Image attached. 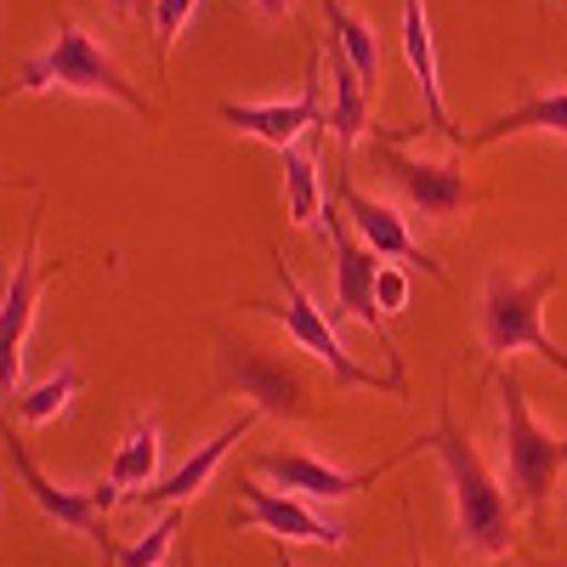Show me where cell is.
<instances>
[{
    "instance_id": "obj_1",
    "label": "cell",
    "mask_w": 567,
    "mask_h": 567,
    "mask_svg": "<svg viewBox=\"0 0 567 567\" xmlns=\"http://www.w3.org/2000/svg\"><path fill=\"white\" fill-rule=\"evenodd\" d=\"M420 454H437L449 471V499H454V550L460 556H511L516 539V499L494 483V471L483 465V454L471 449V437L454 425V409H437V425L425 437H414Z\"/></svg>"
},
{
    "instance_id": "obj_2",
    "label": "cell",
    "mask_w": 567,
    "mask_h": 567,
    "mask_svg": "<svg viewBox=\"0 0 567 567\" xmlns=\"http://www.w3.org/2000/svg\"><path fill=\"white\" fill-rule=\"evenodd\" d=\"M29 91L109 97V103H120V109H131V114H142V120H154V103L125 80V69L114 63L109 45H103L97 34H85L74 18H63L58 34H52V45H45V52H34V58L18 69V80L7 85V97H29Z\"/></svg>"
},
{
    "instance_id": "obj_3",
    "label": "cell",
    "mask_w": 567,
    "mask_h": 567,
    "mask_svg": "<svg viewBox=\"0 0 567 567\" xmlns=\"http://www.w3.org/2000/svg\"><path fill=\"white\" fill-rule=\"evenodd\" d=\"M556 290V267H539L528 278H516L511 267H488L483 272V296H477V341L483 358H516L534 352L539 363L567 374V352L545 336V296Z\"/></svg>"
},
{
    "instance_id": "obj_4",
    "label": "cell",
    "mask_w": 567,
    "mask_h": 567,
    "mask_svg": "<svg viewBox=\"0 0 567 567\" xmlns=\"http://www.w3.org/2000/svg\"><path fill=\"white\" fill-rule=\"evenodd\" d=\"M499 425H505V449H499V471H505V494L516 499V511L528 516H545V499L556 488V477L567 471V437L545 432L528 409V392H523V374L505 369L499 381Z\"/></svg>"
},
{
    "instance_id": "obj_5",
    "label": "cell",
    "mask_w": 567,
    "mask_h": 567,
    "mask_svg": "<svg viewBox=\"0 0 567 567\" xmlns=\"http://www.w3.org/2000/svg\"><path fill=\"white\" fill-rule=\"evenodd\" d=\"M278 290H284V301H245V312L278 318V323H284V336H290L301 352H312L329 374H336V386L392 392V398H403V392H409V381H398V374H374V369H363V363L341 347V336H336V318H329V312L307 296V284H301L290 267H284V256H278Z\"/></svg>"
},
{
    "instance_id": "obj_6",
    "label": "cell",
    "mask_w": 567,
    "mask_h": 567,
    "mask_svg": "<svg viewBox=\"0 0 567 567\" xmlns=\"http://www.w3.org/2000/svg\"><path fill=\"white\" fill-rule=\"evenodd\" d=\"M323 239H329V256H336V290H329V318H358L374 341H381V352H386V363H392V374L403 381V352H398V341H392V318L374 307V272H381V256H374L358 233H352V221H347V210L341 205H329L323 210Z\"/></svg>"
},
{
    "instance_id": "obj_7",
    "label": "cell",
    "mask_w": 567,
    "mask_h": 567,
    "mask_svg": "<svg viewBox=\"0 0 567 567\" xmlns=\"http://www.w3.org/2000/svg\"><path fill=\"white\" fill-rule=\"evenodd\" d=\"M369 159H374V171L398 187V199L420 221H454L471 199H477V187H471V176H465L460 159H420V154L403 148L392 131H374Z\"/></svg>"
},
{
    "instance_id": "obj_8",
    "label": "cell",
    "mask_w": 567,
    "mask_h": 567,
    "mask_svg": "<svg viewBox=\"0 0 567 567\" xmlns=\"http://www.w3.org/2000/svg\"><path fill=\"white\" fill-rule=\"evenodd\" d=\"M216 386L221 392H239L256 403V414H272V420H307L312 414V398H307V381L272 352L250 347V341H233V336H216Z\"/></svg>"
},
{
    "instance_id": "obj_9",
    "label": "cell",
    "mask_w": 567,
    "mask_h": 567,
    "mask_svg": "<svg viewBox=\"0 0 567 567\" xmlns=\"http://www.w3.org/2000/svg\"><path fill=\"white\" fill-rule=\"evenodd\" d=\"M414 454H420V443H409L398 460L374 465V471H347V465L318 460V454H307V449H267V454H256L250 465H256V477H272L284 494H296V499H352V494L374 488L392 465H403V460H414Z\"/></svg>"
},
{
    "instance_id": "obj_10",
    "label": "cell",
    "mask_w": 567,
    "mask_h": 567,
    "mask_svg": "<svg viewBox=\"0 0 567 567\" xmlns=\"http://www.w3.org/2000/svg\"><path fill=\"white\" fill-rule=\"evenodd\" d=\"M40 284H45V267H40V210H34L23 250L12 261V278H7V296H0V392L7 398H23V341L34 323Z\"/></svg>"
},
{
    "instance_id": "obj_11",
    "label": "cell",
    "mask_w": 567,
    "mask_h": 567,
    "mask_svg": "<svg viewBox=\"0 0 567 567\" xmlns=\"http://www.w3.org/2000/svg\"><path fill=\"white\" fill-rule=\"evenodd\" d=\"M233 528H261L278 545H329V550L347 545V528L336 523V516H318L307 499L261 488L256 477H239V511H233Z\"/></svg>"
},
{
    "instance_id": "obj_12",
    "label": "cell",
    "mask_w": 567,
    "mask_h": 567,
    "mask_svg": "<svg viewBox=\"0 0 567 567\" xmlns=\"http://www.w3.org/2000/svg\"><path fill=\"white\" fill-rule=\"evenodd\" d=\"M7 460H12V471L23 477L29 499H34L45 516H52L58 528H69V534H85V539L97 545L103 556H109V550H120V545H114V534H109V511H103L97 488H63V483H52V477H45V471L29 460L23 437H7Z\"/></svg>"
},
{
    "instance_id": "obj_13",
    "label": "cell",
    "mask_w": 567,
    "mask_h": 567,
    "mask_svg": "<svg viewBox=\"0 0 567 567\" xmlns=\"http://www.w3.org/2000/svg\"><path fill=\"white\" fill-rule=\"evenodd\" d=\"M341 210H347L352 233H358V239H363V245H369L374 256H381V261H398V267H420L425 278L449 284L443 261H432V250H425V245L414 239V233H409V216H403L398 205L358 194V187H352V176H341Z\"/></svg>"
},
{
    "instance_id": "obj_14",
    "label": "cell",
    "mask_w": 567,
    "mask_h": 567,
    "mask_svg": "<svg viewBox=\"0 0 567 567\" xmlns=\"http://www.w3.org/2000/svg\"><path fill=\"white\" fill-rule=\"evenodd\" d=\"M216 114H221V125H233V131H245V136L267 142V148H278V154H290L301 131H323V125H329L318 63H312L307 85H301V97H290V103H221Z\"/></svg>"
},
{
    "instance_id": "obj_15",
    "label": "cell",
    "mask_w": 567,
    "mask_h": 567,
    "mask_svg": "<svg viewBox=\"0 0 567 567\" xmlns=\"http://www.w3.org/2000/svg\"><path fill=\"white\" fill-rule=\"evenodd\" d=\"M250 425H256V409L250 414H239V420H233V425H221V432L210 437V443H199L194 454H187L176 471H171V477H159L154 488H142V494H131V505H142V511H154V505H187V499H194L210 477H216V465L233 454V449H239L245 437H250Z\"/></svg>"
},
{
    "instance_id": "obj_16",
    "label": "cell",
    "mask_w": 567,
    "mask_h": 567,
    "mask_svg": "<svg viewBox=\"0 0 567 567\" xmlns=\"http://www.w3.org/2000/svg\"><path fill=\"white\" fill-rule=\"evenodd\" d=\"M403 63L414 69L420 103H425V131H443L454 148H465V131L449 125L443 109V80H437V52H432V23H425V0H403Z\"/></svg>"
},
{
    "instance_id": "obj_17",
    "label": "cell",
    "mask_w": 567,
    "mask_h": 567,
    "mask_svg": "<svg viewBox=\"0 0 567 567\" xmlns=\"http://www.w3.org/2000/svg\"><path fill=\"white\" fill-rule=\"evenodd\" d=\"M528 131L567 136V85H556V91H534V97H523L516 109L494 114L488 125H477V131L465 136V148H494V142H505V136H528ZM465 148H460V154H465Z\"/></svg>"
},
{
    "instance_id": "obj_18",
    "label": "cell",
    "mask_w": 567,
    "mask_h": 567,
    "mask_svg": "<svg viewBox=\"0 0 567 567\" xmlns=\"http://www.w3.org/2000/svg\"><path fill=\"white\" fill-rule=\"evenodd\" d=\"M159 454H165V443H159V420H154V414L131 420V425H125V437H120V449H114V460H109V483H114L125 499L142 494V488H154V477H159Z\"/></svg>"
},
{
    "instance_id": "obj_19",
    "label": "cell",
    "mask_w": 567,
    "mask_h": 567,
    "mask_svg": "<svg viewBox=\"0 0 567 567\" xmlns=\"http://www.w3.org/2000/svg\"><path fill=\"white\" fill-rule=\"evenodd\" d=\"M329 131H336L341 154L369 131V85H363V74L347 63V52H341L336 40H329Z\"/></svg>"
},
{
    "instance_id": "obj_20",
    "label": "cell",
    "mask_w": 567,
    "mask_h": 567,
    "mask_svg": "<svg viewBox=\"0 0 567 567\" xmlns=\"http://www.w3.org/2000/svg\"><path fill=\"white\" fill-rule=\"evenodd\" d=\"M318 7H323V23H329V40H336L341 45V52H347V63L363 74V85L374 91V85H381V40H374V29L347 7V0H318Z\"/></svg>"
},
{
    "instance_id": "obj_21",
    "label": "cell",
    "mask_w": 567,
    "mask_h": 567,
    "mask_svg": "<svg viewBox=\"0 0 567 567\" xmlns=\"http://www.w3.org/2000/svg\"><path fill=\"white\" fill-rule=\"evenodd\" d=\"M284 205H290V221H296V227H307V233L323 227V210H329L323 176H318V159L301 154V148L284 154Z\"/></svg>"
},
{
    "instance_id": "obj_22",
    "label": "cell",
    "mask_w": 567,
    "mask_h": 567,
    "mask_svg": "<svg viewBox=\"0 0 567 567\" xmlns=\"http://www.w3.org/2000/svg\"><path fill=\"white\" fill-rule=\"evenodd\" d=\"M80 386H85L80 363H58V374H45L40 386H29V392L18 398V414H23L29 425H45V420H58V414L80 398Z\"/></svg>"
},
{
    "instance_id": "obj_23",
    "label": "cell",
    "mask_w": 567,
    "mask_h": 567,
    "mask_svg": "<svg viewBox=\"0 0 567 567\" xmlns=\"http://www.w3.org/2000/svg\"><path fill=\"white\" fill-rule=\"evenodd\" d=\"M176 534H182V505H171L159 523L142 534V539H131V545H120V561L114 567H159L165 556H171V545H176Z\"/></svg>"
},
{
    "instance_id": "obj_24",
    "label": "cell",
    "mask_w": 567,
    "mask_h": 567,
    "mask_svg": "<svg viewBox=\"0 0 567 567\" xmlns=\"http://www.w3.org/2000/svg\"><path fill=\"white\" fill-rule=\"evenodd\" d=\"M199 0H159L154 7V58H159V74H165V58H171V40L182 34V23L194 18Z\"/></svg>"
},
{
    "instance_id": "obj_25",
    "label": "cell",
    "mask_w": 567,
    "mask_h": 567,
    "mask_svg": "<svg viewBox=\"0 0 567 567\" xmlns=\"http://www.w3.org/2000/svg\"><path fill=\"white\" fill-rule=\"evenodd\" d=\"M374 307H381L386 318H398L409 307V267L381 261V272H374Z\"/></svg>"
},
{
    "instance_id": "obj_26",
    "label": "cell",
    "mask_w": 567,
    "mask_h": 567,
    "mask_svg": "<svg viewBox=\"0 0 567 567\" xmlns=\"http://www.w3.org/2000/svg\"><path fill=\"white\" fill-rule=\"evenodd\" d=\"M103 7H109L114 18H154L159 0H103Z\"/></svg>"
},
{
    "instance_id": "obj_27",
    "label": "cell",
    "mask_w": 567,
    "mask_h": 567,
    "mask_svg": "<svg viewBox=\"0 0 567 567\" xmlns=\"http://www.w3.org/2000/svg\"><path fill=\"white\" fill-rule=\"evenodd\" d=\"M256 12H261V18H272V23H284V18L296 12V0H256Z\"/></svg>"
},
{
    "instance_id": "obj_28",
    "label": "cell",
    "mask_w": 567,
    "mask_h": 567,
    "mask_svg": "<svg viewBox=\"0 0 567 567\" xmlns=\"http://www.w3.org/2000/svg\"><path fill=\"white\" fill-rule=\"evenodd\" d=\"M409 567H425V556H420V539H414V550H409Z\"/></svg>"
},
{
    "instance_id": "obj_29",
    "label": "cell",
    "mask_w": 567,
    "mask_h": 567,
    "mask_svg": "<svg viewBox=\"0 0 567 567\" xmlns=\"http://www.w3.org/2000/svg\"><path fill=\"white\" fill-rule=\"evenodd\" d=\"M278 567H296V561H290V556H284V545H278Z\"/></svg>"
},
{
    "instance_id": "obj_30",
    "label": "cell",
    "mask_w": 567,
    "mask_h": 567,
    "mask_svg": "<svg viewBox=\"0 0 567 567\" xmlns=\"http://www.w3.org/2000/svg\"><path fill=\"white\" fill-rule=\"evenodd\" d=\"M114 561H120V550H109V556H103V567H114Z\"/></svg>"
},
{
    "instance_id": "obj_31",
    "label": "cell",
    "mask_w": 567,
    "mask_h": 567,
    "mask_svg": "<svg viewBox=\"0 0 567 567\" xmlns=\"http://www.w3.org/2000/svg\"><path fill=\"white\" fill-rule=\"evenodd\" d=\"M556 567H567V561H556Z\"/></svg>"
},
{
    "instance_id": "obj_32",
    "label": "cell",
    "mask_w": 567,
    "mask_h": 567,
    "mask_svg": "<svg viewBox=\"0 0 567 567\" xmlns=\"http://www.w3.org/2000/svg\"><path fill=\"white\" fill-rule=\"evenodd\" d=\"M187 567H194V561H187Z\"/></svg>"
}]
</instances>
